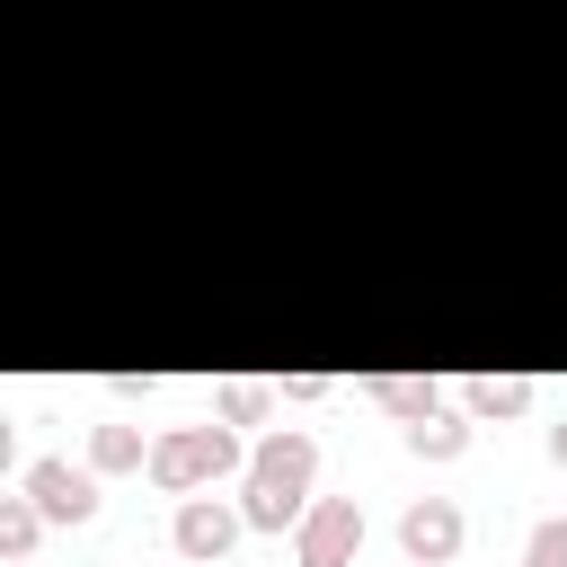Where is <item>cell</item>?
Listing matches in <instances>:
<instances>
[{"mask_svg":"<svg viewBox=\"0 0 567 567\" xmlns=\"http://www.w3.org/2000/svg\"><path fill=\"white\" fill-rule=\"evenodd\" d=\"M248 532H292L301 514H310V487H319V443L301 434V425H275L257 452H248Z\"/></svg>","mask_w":567,"mask_h":567,"instance_id":"1","label":"cell"},{"mask_svg":"<svg viewBox=\"0 0 567 567\" xmlns=\"http://www.w3.org/2000/svg\"><path fill=\"white\" fill-rule=\"evenodd\" d=\"M230 470H248L230 416H204V425H168V434H151V487H168V496H195V487H213V478H230Z\"/></svg>","mask_w":567,"mask_h":567,"instance_id":"2","label":"cell"},{"mask_svg":"<svg viewBox=\"0 0 567 567\" xmlns=\"http://www.w3.org/2000/svg\"><path fill=\"white\" fill-rule=\"evenodd\" d=\"M363 558V505L354 496H310L292 523V567H354Z\"/></svg>","mask_w":567,"mask_h":567,"instance_id":"3","label":"cell"},{"mask_svg":"<svg viewBox=\"0 0 567 567\" xmlns=\"http://www.w3.org/2000/svg\"><path fill=\"white\" fill-rule=\"evenodd\" d=\"M18 487L44 505V523H89V514H97V470H89V461H53V452H44V461L18 470Z\"/></svg>","mask_w":567,"mask_h":567,"instance_id":"4","label":"cell"},{"mask_svg":"<svg viewBox=\"0 0 567 567\" xmlns=\"http://www.w3.org/2000/svg\"><path fill=\"white\" fill-rule=\"evenodd\" d=\"M239 505H221V496H177V523H168V540H177V558L186 567H213V558H230V540H239Z\"/></svg>","mask_w":567,"mask_h":567,"instance_id":"5","label":"cell"},{"mask_svg":"<svg viewBox=\"0 0 567 567\" xmlns=\"http://www.w3.org/2000/svg\"><path fill=\"white\" fill-rule=\"evenodd\" d=\"M461 540H470V523H461L452 496H416V505L399 514V549H408V567H452Z\"/></svg>","mask_w":567,"mask_h":567,"instance_id":"6","label":"cell"},{"mask_svg":"<svg viewBox=\"0 0 567 567\" xmlns=\"http://www.w3.org/2000/svg\"><path fill=\"white\" fill-rule=\"evenodd\" d=\"M452 399H461L478 425H496V416H523V408H532V381H523V372H470V381H452Z\"/></svg>","mask_w":567,"mask_h":567,"instance_id":"7","label":"cell"},{"mask_svg":"<svg viewBox=\"0 0 567 567\" xmlns=\"http://www.w3.org/2000/svg\"><path fill=\"white\" fill-rule=\"evenodd\" d=\"M363 390H372V408H381V416H399V425H416V416H434V408L452 399L443 381H416V372H372Z\"/></svg>","mask_w":567,"mask_h":567,"instance_id":"8","label":"cell"},{"mask_svg":"<svg viewBox=\"0 0 567 567\" xmlns=\"http://www.w3.org/2000/svg\"><path fill=\"white\" fill-rule=\"evenodd\" d=\"M470 425H478V416H470L461 399H443L434 416L408 425V452H425V461H461V452H470Z\"/></svg>","mask_w":567,"mask_h":567,"instance_id":"9","label":"cell"},{"mask_svg":"<svg viewBox=\"0 0 567 567\" xmlns=\"http://www.w3.org/2000/svg\"><path fill=\"white\" fill-rule=\"evenodd\" d=\"M89 470L106 478V470H151V443H142V425H89Z\"/></svg>","mask_w":567,"mask_h":567,"instance_id":"10","label":"cell"},{"mask_svg":"<svg viewBox=\"0 0 567 567\" xmlns=\"http://www.w3.org/2000/svg\"><path fill=\"white\" fill-rule=\"evenodd\" d=\"M275 399H284L275 381H221V390H213V416H230V425H266Z\"/></svg>","mask_w":567,"mask_h":567,"instance_id":"11","label":"cell"},{"mask_svg":"<svg viewBox=\"0 0 567 567\" xmlns=\"http://www.w3.org/2000/svg\"><path fill=\"white\" fill-rule=\"evenodd\" d=\"M35 532H44V505L18 487V496H0V558H27L35 549Z\"/></svg>","mask_w":567,"mask_h":567,"instance_id":"12","label":"cell"},{"mask_svg":"<svg viewBox=\"0 0 567 567\" xmlns=\"http://www.w3.org/2000/svg\"><path fill=\"white\" fill-rule=\"evenodd\" d=\"M523 567H567V514L532 523V540H523Z\"/></svg>","mask_w":567,"mask_h":567,"instance_id":"13","label":"cell"},{"mask_svg":"<svg viewBox=\"0 0 567 567\" xmlns=\"http://www.w3.org/2000/svg\"><path fill=\"white\" fill-rule=\"evenodd\" d=\"M549 452H558V461H567V425H549Z\"/></svg>","mask_w":567,"mask_h":567,"instance_id":"14","label":"cell"},{"mask_svg":"<svg viewBox=\"0 0 567 567\" xmlns=\"http://www.w3.org/2000/svg\"><path fill=\"white\" fill-rule=\"evenodd\" d=\"M9 567H27V558H9Z\"/></svg>","mask_w":567,"mask_h":567,"instance_id":"15","label":"cell"},{"mask_svg":"<svg viewBox=\"0 0 567 567\" xmlns=\"http://www.w3.org/2000/svg\"><path fill=\"white\" fill-rule=\"evenodd\" d=\"M213 567H230V558H213Z\"/></svg>","mask_w":567,"mask_h":567,"instance_id":"16","label":"cell"}]
</instances>
